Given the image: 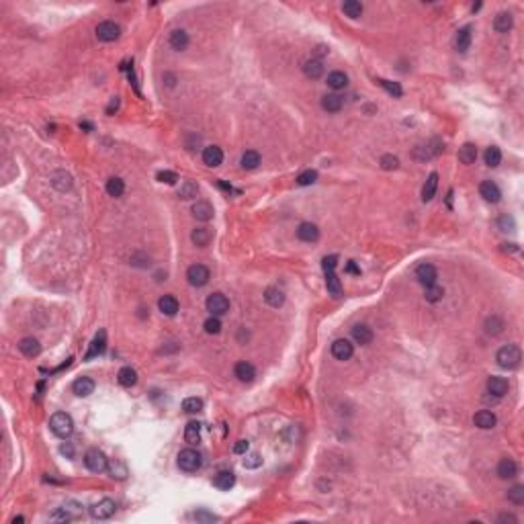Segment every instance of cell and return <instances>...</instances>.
<instances>
[{"mask_svg": "<svg viewBox=\"0 0 524 524\" xmlns=\"http://www.w3.org/2000/svg\"><path fill=\"white\" fill-rule=\"evenodd\" d=\"M49 428H51V432L57 436V438H68V436H72V432H74V420H72V416L70 414H66V412H55L51 418H49Z\"/></svg>", "mask_w": 524, "mask_h": 524, "instance_id": "obj_1", "label": "cell"}, {"mask_svg": "<svg viewBox=\"0 0 524 524\" xmlns=\"http://www.w3.org/2000/svg\"><path fill=\"white\" fill-rule=\"evenodd\" d=\"M496 360H498V364H500L502 368L512 371V368H516V366L520 364L522 352H520V348H518L516 344H508V346H502V348L498 350Z\"/></svg>", "mask_w": 524, "mask_h": 524, "instance_id": "obj_2", "label": "cell"}, {"mask_svg": "<svg viewBox=\"0 0 524 524\" xmlns=\"http://www.w3.org/2000/svg\"><path fill=\"white\" fill-rule=\"evenodd\" d=\"M203 465V459H201V453L195 451V449H184L178 453V467L184 471V473H195L199 471Z\"/></svg>", "mask_w": 524, "mask_h": 524, "instance_id": "obj_3", "label": "cell"}, {"mask_svg": "<svg viewBox=\"0 0 524 524\" xmlns=\"http://www.w3.org/2000/svg\"><path fill=\"white\" fill-rule=\"evenodd\" d=\"M84 465H86V469H88V471H92V473H103V471L109 467L105 453H103V451H99V449H90V451H86V455H84Z\"/></svg>", "mask_w": 524, "mask_h": 524, "instance_id": "obj_4", "label": "cell"}, {"mask_svg": "<svg viewBox=\"0 0 524 524\" xmlns=\"http://www.w3.org/2000/svg\"><path fill=\"white\" fill-rule=\"evenodd\" d=\"M205 307H207V312L211 314V316H223V314H227L229 312V299L223 295V293H211L209 297H207V301H205Z\"/></svg>", "mask_w": 524, "mask_h": 524, "instance_id": "obj_5", "label": "cell"}, {"mask_svg": "<svg viewBox=\"0 0 524 524\" xmlns=\"http://www.w3.org/2000/svg\"><path fill=\"white\" fill-rule=\"evenodd\" d=\"M209 279H211V273H209V268L205 264H192L186 270V281L192 287H205L209 283Z\"/></svg>", "mask_w": 524, "mask_h": 524, "instance_id": "obj_6", "label": "cell"}, {"mask_svg": "<svg viewBox=\"0 0 524 524\" xmlns=\"http://www.w3.org/2000/svg\"><path fill=\"white\" fill-rule=\"evenodd\" d=\"M119 35H121V27H119L115 21H103V23L96 25V37H99V41L109 43V41L119 39Z\"/></svg>", "mask_w": 524, "mask_h": 524, "instance_id": "obj_7", "label": "cell"}, {"mask_svg": "<svg viewBox=\"0 0 524 524\" xmlns=\"http://www.w3.org/2000/svg\"><path fill=\"white\" fill-rule=\"evenodd\" d=\"M115 510H117V506H115V502H113L111 498H103V500H99L96 504L90 506V514H92V518H96V520H107V518H111V516L115 514Z\"/></svg>", "mask_w": 524, "mask_h": 524, "instance_id": "obj_8", "label": "cell"}, {"mask_svg": "<svg viewBox=\"0 0 524 524\" xmlns=\"http://www.w3.org/2000/svg\"><path fill=\"white\" fill-rule=\"evenodd\" d=\"M297 238H299L301 242L314 244V242L320 240V227H318L316 223H312V221H303V223H299V227H297Z\"/></svg>", "mask_w": 524, "mask_h": 524, "instance_id": "obj_9", "label": "cell"}, {"mask_svg": "<svg viewBox=\"0 0 524 524\" xmlns=\"http://www.w3.org/2000/svg\"><path fill=\"white\" fill-rule=\"evenodd\" d=\"M416 279H418V283H420V285L430 287V285H434V283H436L438 273H436V268H434L432 264L424 262V264H420V266L416 268Z\"/></svg>", "mask_w": 524, "mask_h": 524, "instance_id": "obj_10", "label": "cell"}, {"mask_svg": "<svg viewBox=\"0 0 524 524\" xmlns=\"http://www.w3.org/2000/svg\"><path fill=\"white\" fill-rule=\"evenodd\" d=\"M234 375H236L238 381H242V383H252L254 377H256V368H254L252 362L240 360V362H236V366H234Z\"/></svg>", "mask_w": 524, "mask_h": 524, "instance_id": "obj_11", "label": "cell"}, {"mask_svg": "<svg viewBox=\"0 0 524 524\" xmlns=\"http://www.w3.org/2000/svg\"><path fill=\"white\" fill-rule=\"evenodd\" d=\"M332 354H334V358H338V360H348V358H352V354H354V346H352V342L346 340V338H338V340H334V344H332Z\"/></svg>", "mask_w": 524, "mask_h": 524, "instance_id": "obj_12", "label": "cell"}, {"mask_svg": "<svg viewBox=\"0 0 524 524\" xmlns=\"http://www.w3.org/2000/svg\"><path fill=\"white\" fill-rule=\"evenodd\" d=\"M105 350H107V334H105V330H101V332H99V334L92 338V342H90V348H88V352H86L84 360L96 358V356H101Z\"/></svg>", "mask_w": 524, "mask_h": 524, "instance_id": "obj_13", "label": "cell"}, {"mask_svg": "<svg viewBox=\"0 0 524 524\" xmlns=\"http://www.w3.org/2000/svg\"><path fill=\"white\" fill-rule=\"evenodd\" d=\"M203 162H205V166H209V168H217V166L223 162V152H221V148H219V146H207V148L203 150Z\"/></svg>", "mask_w": 524, "mask_h": 524, "instance_id": "obj_14", "label": "cell"}, {"mask_svg": "<svg viewBox=\"0 0 524 524\" xmlns=\"http://www.w3.org/2000/svg\"><path fill=\"white\" fill-rule=\"evenodd\" d=\"M479 195H481L486 201H490V203H498V201L502 199L500 186H498L496 182H492V180H483V182L479 184Z\"/></svg>", "mask_w": 524, "mask_h": 524, "instance_id": "obj_15", "label": "cell"}, {"mask_svg": "<svg viewBox=\"0 0 524 524\" xmlns=\"http://www.w3.org/2000/svg\"><path fill=\"white\" fill-rule=\"evenodd\" d=\"M488 393L494 395L496 399L504 397L508 393V381L504 377H490L488 379Z\"/></svg>", "mask_w": 524, "mask_h": 524, "instance_id": "obj_16", "label": "cell"}, {"mask_svg": "<svg viewBox=\"0 0 524 524\" xmlns=\"http://www.w3.org/2000/svg\"><path fill=\"white\" fill-rule=\"evenodd\" d=\"M94 381L90 379V377H78L76 381H74V385H72V389H74V393L78 395V397H88L90 393H94Z\"/></svg>", "mask_w": 524, "mask_h": 524, "instance_id": "obj_17", "label": "cell"}, {"mask_svg": "<svg viewBox=\"0 0 524 524\" xmlns=\"http://www.w3.org/2000/svg\"><path fill=\"white\" fill-rule=\"evenodd\" d=\"M473 422H475V426H477V428H481V430H490V428H494V426H496V414H494V412H490V410H479V412L473 416Z\"/></svg>", "mask_w": 524, "mask_h": 524, "instance_id": "obj_18", "label": "cell"}, {"mask_svg": "<svg viewBox=\"0 0 524 524\" xmlns=\"http://www.w3.org/2000/svg\"><path fill=\"white\" fill-rule=\"evenodd\" d=\"M213 205L209 203V201H197L195 205H192V215L199 219V221H209V219H213Z\"/></svg>", "mask_w": 524, "mask_h": 524, "instance_id": "obj_19", "label": "cell"}, {"mask_svg": "<svg viewBox=\"0 0 524 524\" xmlns=\"http://www.w3.org/2000/svg\"><path fill=\"white\" fill-rule=\"evenodd\" d=\"M352 338L356 344H371L373 342V330L366 324H356L352 328Z\"/></svg>", "mask_w": 524, "mask_h": 524, "instance_id": "obj_20", "label": "cell"}, {"mask_svg": "<svg viewBox=\"0 0 524 524\" xmlns=\"http://www.w3.org/2000/svg\"><path fill=\"white\" fill-rule=\"evenodd\" d=\"M234 483H236V475H234L231 471H219V473L213 477V486H215L217 490H223V492H227L229 488H234Z\"/></svg>", "mask_w": 524, "mask_h": 524, "instance_id": "obj_21", "label": "cell"}, {"mask_svg": "<svg viewBox=\"0 0 524 524\" xmlns=\"http://www.w3.org/2000/svg\"><path fill=\"white\" fill-rule=\"evenodd\" d=\"M190 240H192V244H195V246L205 248V246L213 240V231H211L209 227H197V229L190 234Z\"/></svg>", "mask_w": 524, "mask_h": 524, "instance_id": "obj_22", "label": "cell"}, {"mask_svg": "<svg viewBox=\"0 0 524 524\" xmlns=\"http://www.w3.org/2000/svg\"><path fill=\"white\" fill-rule=\"evenodd\" d=\"M516 471H518V467L512 459H502L498 463V477L500 479H512V477H516Z\"/></svg>", "mask_w": 524, "mask_h": 524, "instance_id": "obj_23", "label": "cell"}, {"mask_svg": "<svg viewBox=\"0 0 524 524\" xmlns=\"http://www.w3.org/2000/svg\"><path fill=\"white\" fill-rule=\"evenodd\" d=\"M18 350L25 354V356H29V358H33V356H37L39 352H41V344L35 340V338H31V336H27V338H23L21 342H18Z\"/></svg>", "mask_w": 524, "mask_h": 524, "instance_id": "obj_24", "label": "cell"}, {"mask_svg": "<svg viewBox=\"0 0 524 524\" xmlns=\"http://www.w3.org/2000/svg\"><path fill=\"white\" fill-rule=\"evenodd\" d=\"M303 74H305L307 78H312V80H318V78H322V74H324V64H322L320 60H307V62L303 64Z\"/></svg>", "mask_w": 524, "mask_h": 524, "instance_id": "obj_25", "label": "cell"}, {"mask_svg": "<svg viewBox=\"0 0 524 524\" xmlns=\"http://www.w3.org/2000/svg\"><path fill=\"white\" fill-rule=\"evenodd\" d=\"M158 307H160V312L164 314V316H176V312H178V299H176L174 295H164V297H160V301H158Z\"/></svg>", "mask_w": 524, "mask_h": 524, "instance_id": "obj_26", "label": "cell"}, {"mask_svg": "<svg viewBox=\"0 0 524 524\" xmlns=\"http://www.w3.org/2000/svg\"><path fill=\"white\" fill-rule=\"evenodd\" d=\"M328 86H330L332 90H344V88L348 86V76H346L344 72L336 70V72L328 74Z\"/></svg>", "mask_w": 524, "mask_h": 524, "instance_id": "obj_27", "label": "cell"}, {"mask_svg": "<svg viewBox=\"0 0 524 524\" xmlns=\"http://www.w3.org/2000/svg\"><path fill=\"white\" fill-rule=\"evenodd\" d=\"M342 107H344V101L338 94H326L322 99V109L328 111V113H338Z\"/></svg>", "mask_w": 524, "mask_h": 524, "instance_id": "obj_28", "label": "cell"}, {"mask_svg": "<svg viewBox=\"0 0 524 524\" xmlns=\"http://www.w3.org/2000/svg\"><path fill=\"white\" fill-rule=\"evenodd\" d=\"M477 160V148L473 144H463L459 148V162L461 164H473Z\"/></svg>", "mask_w": 524, "mask_h": 524, "instance_id": "obj_29", "label": "cell"}, {"mask_svg": "<svg viewBox=\"0 0 524 524\" xmlns=\"http://www.w3.org/2000/svg\"><path fill=\"white\" fill-rule=\"evenodd\" d=\"M436 188H438V174L436 172H430V176L426 178V184L422 188V201H430L434 195H436Z\"/></svg>", "mask_w": 524, "mask_h": 524, "instance_id": "obj_30", "label": "cell"}, {"mask_svg": "<svg viewBox=\"0 0 524 524\" xmlns=\"http://www.w3.org/2000/svg\"><path fill=\"white\" fill-rule=\"evenodd\" d=\"M471 27H463V29H459V33H457V39H455V45H457V49L463 53V51H467L469 49V45H471Z\"/></svg>", "mask_w": 524, "mask_h": 524, "instance_id": "obj_31", "label": "cell"}, {"mask_svg": "<svg viewBox=\"0 0 524 524\" xmlns=\"http://www.w3.org/2000/svg\"><path fill=\"white\" fill-rule=\"evenodd\" d=\"M117 381H119V385H123V387H133V385L138 383V373H135L131 366H123V368L119 371V375H117Z\"/></svg>", "mask_w": 524, "mask_h": 524, "instance_id": "obj_32", "label": "cell"}, {"mask_svg": "<svg viewBox=\"0 0 524 524\" xmlns=\"http://www.w3.org/2000/svg\"><path fill=\"white\" fill-rule=\"evenodd\" d=\"M264 301L270 305V307H281L285 303V295L283 291H279L277 287H268L266 293H264Z\"/></svg>", "mask_w": 524, "mask_h": 524, "instance_id": "obj_33", "label": "cell"}, {"mask_svg": "<svg viewBox=\"0 0 524 524\" xmlns=\"http://www.w3.org/2000/svg\"><path fill=\"white\" fill-rule=\"evenodd\" d=\"M494 29L498 33H508L512 29V14L510 12H500L496 18H494Z\"/></svg>", "mask_w": 524, "mask_h": 524, "instance_id": "obj_34", "label": "cell"}, {"mask_svg": "<svg viewBox=\"0 0 524 524\" xmlns=\"http://www.w3.org/2000/svg\"><path fill=\"white\" fill-rule=\"evenodd\" d=\"M240 164H242L244 170H254V168H258V164H260V154L254 152V150H248V152H244Z\"/></svg>", "mask_w": 524, "mask_h": 524, "instance_id": "obj_35", "label": "cell"}, {"mask_svg": "<svg viewBox=\"0 0 524 524\" xmlns=\"http://www.w3.org/2000/svg\"><path fill=\"white\" fill-rule=\"evenodd\" d=\"M184 440L188 444H197L201 440V424L199 422H188L184 428Z\"/></svg>", "mask_w": 524, "mask_h": 524, "instance_id": "obj_36", "label": "cell"}, {"mask_svg": "<svg viewBox=\"0 0 524 524\" xmlns=\"http://www.w3.org/2000/svg\"><path fill=\"white\" fill-rule=\"evenodd\" d=\"M170 45L174 47L176 51L186 49V45H188V35H186V31H182V29L172 31V33H170Z\"/></svg>", "mask_w": 524, "mask_h": 524, "instance_id": "obj_37", "label": "cell"}, {"mask_svg": "<svg viewBox=\"0 0 524 524\" xmlns=\"http://www.w3.org/2000/svg\"><path fill=\"white\" fill-rule=\"evenodd\" d=\"M326 287H328V293L332 297H340L342 295V283L336 277V273H328L326 275Z\"/></svg>", "mask_w": 524, "mask_h": 524, "instance_id": "obj_38", "label": "cell"}, {"mask_svg": "<svg viewBox=\"0 0 524 524\" xmlns=\"http://www.w3.org/2000/svg\"><path fill=\"white\" fill-rule=\"evenodd\" d=\"M109 473H111V477H113V479H125V477L129 475V471H127L125 463H123V461H119V459L111 461V465H109Z\"/></svg>", "mask_w": 524, "mask_h": 524, "instance_id": "obj_39", "label": "cell"}, {"mask_svg": "<svg viewBox=\"0 0 524 524\" xmlns=\"http://www.w3.org/2000/svg\"><path fill=\"white\" fill-rule=\"evenodd\" d=\"M123 190H125V182H123L119 176H113V178L107 180V192H109L111 197H121Z\"/></svg>", "mask_w": 524, "mask_h": 524, "instance_id": "obj_40", "label": "cell"}, {"mask_svg": "<svg viewBox=\"0 0 524 524\" xmlns=\"http://www.w3.org/2000/svg\"><path fill=\"white\" fill-rule=\"evenodd\" d=\"M197 192H199V186H197V182H192V180H184V182L180 184V188H178V197H180V199H195Z\"/></svg>", "mask_w": 524, "mask_h": 524, "instance_id": "obj_41", "label": "cell"}, {"mask_svg": "<svg viewBox=\"0 0 524 524\" xmlns=\"http://www.w3.org/2000/svg\"><path fill=\"white\" fill-rule=\"evenodd\" d=\"M504 330V320L500 316H492L486 320V332L492 334V336H498L500 332Z\"/></svg>", "mask_w": 524, "mask_h": 524, "instance_id": "obj_42", "label": "cell"}, {"mask_svg": "<svg viewBox=\"0 0 524 524\" xmlns=\"http://www.w3.org/2000/svg\"><path fill=\"white\" fill-rule=\"evenodd\" d=\"M500 162H502V152H500V148H498V146H490V148L486 150V164L492 166V168H496V166H500Z\"/></svg>", "mask_w": 524, "mask_h": 524, "instance_id": "obj_43", "label": "cell"}, {"mask_svg": "<svg viewBox=\"0 0 524 524\" xmlns=\"http://www.w3.org/2000/svg\"><path fill=\"white\" fill-rule=\"evenodd\" d=\"M342 10H344V14L350 16V18H358V16L362 14V4L356 2V0H346V2L342 4Z\"/></svg>", "mask_w": 524, "mask_h": 524, "instance_id": "obj_44", "label": "cell"}, {"mask_svg": "<svg viewBox=\"0 0 524 524\" xmlns=\"http://www.w3.org/2000/svg\"><path fill=\"white\" fill-rule=\"evenodd\" d=\"M442 295H444V291H442V287H438L436 283L434 285H430V287H426V301L428 303H438L440 299H442Z\"/></svg>", "mask_w": 524, "mask_h": 524, "instance_id": "obj_45", "label": "cell"}, {"mask_svg": "<svg viewBox=\"0 0 524 524\" xmlns=\"http://www.w3.org/2000/svg\"><path fill=\"white\" fill-rule=\"evenodd\" d=\"M182 410H184L186 414H197V412L203 410V399H199V397H186V399L182 401Z\"/></svg>", "mask_w": 524, "mask_h": 524, "instance_id": "obj_46", "label": "cell"}, {"mask_svg": "<svg viewBox=\"0 0 524 524\" xmlns=\"http://www.w3.org/2000/svg\"><path fill=\"white\" fill-rule=\"evenodd\" d=\"M379 84L391 94V96H395V99H399L401 94H403V90H401V86L397 84V82H391V80H379Z\"/></svg>", "mask_w": 524, "mask_h": 524, "instance_id": "obj_47", "label": "cell"}, {"mask_svg": "<svg viewBox=\"0 0 524 524\" xmlns=\"http://www.w3.org/2000/svg\"><path fill=\"white\" fill-rule=\"evenodd\" d=\"M203 328H205L207 334H219V332H221V322H219L217 316H211L209 320H205Z\"/></svg>", "mask_w": 524, "mask_h": 524, "instance_id": "obj_48", "label": "cell"}, {"mask_svg": "<svg viewBox=\"0 0 524 524\" xmlns=\"http://www.w3.org/2000/svg\"><path fill=\"white\" fill-rule=\"evenodd\" d=\"M508 500L512 504H524V486H514L510 492H508Z\"/></svg>", "mask_w": 524, "mask_h": 524, "instance_id": "obj_49", "label": "cell"}, {"mask_svg": "<svg viewBox=\"0 0 524 524\" xmlns=\"http://www.w3.org/2000/svg\"><path fill=\"white\" fill-rule=\"evenodd\" d=\"M318 180V172L316 170H305L297 176V184L299 186H307V184H314Z\"/></svg>", "mask_w": 524, "mask_h": 524, "instance_id": "obj_50", "label": "cell"}, {"mask_svg": "<svg viewBox=\"0 0 524 524\" xmlns=\"http://www.w3.org/2000/svg\"><path fill=\"white\" fill-rule=\"evenodd\" d=\"M397 166H399V160H397L395 156L387 154V156L381 158V168H383V170H395Z\"/></svg>", "mask_w": 524, "mask_h": 524, "instance_id": "obj_51", "label": "cell"}, {"mask_svg": "<svg viewBox=\"0 0 524 524\" xmlns=\"http://www.w3.org/2000/svg\"><path fill=\"white\" fill-rule=\"evenodd\" d=\"M260 465H262V459H260L258 453L246 455V459H244V467H246V469H256V467H260Z\"/></svg>", "mask_w": 524, "mask_h": 524, "instance_id": "obj_52", "label": "cell"}, {"mask_svg": "<svg viewBox=\"0 0 524 524\" xmlns=\"http://www.w3.org/2000/svg\"><path fill=\"white\" fill-rule=\"evenodd\" d=\"M336 264H338V256H326L324 260H322V268H324V273L328 275V273H334L336 270Z\"/></svg>", "mask_w": 524, "mask_h": 524, "instance_id": "obj_53", "label": "cell"}, {"mask_svg": "<svg viewBox=\"0 0 524 524\" xmlns=\"http://www.w3.org/2000/svg\"><path fill=\"white\" fill-rule=\"evenodd\" d=\"M156 178H158L160 182H166V184H174L176 180H178L176 172H170V170H160V172L156 174Z\"/></svg>", "mask_w": 524, "mask_h": 524, "instance_id": "obj_54", "label": "cell"}, {"mask_svg": "<svg viewBox=\"0 0 524 524\" xmlns=\"http://www.w3.org/2000/svg\"><path fill=\"white\" fill-rule=\"evenodd\" d=\"M248 449H250V442H248V440H244V438H242V440H238V442L234 444V453H236V455H246V453H248Z\"/></svg>", "mask_w": 524, "mask_h": 524, "instance_id": "obj_55", "label": "cell"}, {"mask_svg": "<svg viewBox=\"0 0 524 524\" xmlns=\"http://www.w3.org/2000/svg\"><path fill=\"white\" fill-rule=\"evenodd\" d=\"M195 520H203V522H215V520H217V516H215V514H209V512H205V510H199V512H195Z\"/></svg>", "mask_w": 524, "mask_h": 524, "instance_id": "obj_56", "label": "cell"}, {"mask_svg": "<svg viewBox=\"0 0 524 524\" xmlns=\"http://www.w3.org/2000/svg\"><path fill=\"white\" fill-rule=\"evenodd\" d=\"M60 451H62V455H68L70 459L74 457V449H72V444H70V442H64V444L60 447Z\"/></svg>", "mask_w": 524, "mask_h": 524, "instance_id": "obj_57", "label": "cell"}, {"mask_svg": "<svg viewBox=\"0 0 524 524\" xmlns=\"http://www.w3.org/2000/svg\"><path fill=\"white\" fill-rule=\"evenodd\" d=\"M498 520H500V522H510V524H516V522H518V520H516V518H514L512 514H502V516H500Z\"/></svg>", "mask_w": 524, "mask_h": 524, "instance_id": "obj_58", "label": "cell"}, {"mask_svg": "<svg viewBox=\"0 0 524 524\" xmlns=\"http://www.w3.org/2000/svg\"><path fill=\"white\" fill-rule=\"evenodd\" d=\"M117 107H119V99L115 96L113 101H111V105H109V109H107V115H113V111H117Z\"/></svg>", "mask_w": 524, "mask_h": 524, "instance_id": "obj_59", "label": "cell"}, {"mask_svg": "<svg viewBox=\"0 0 524 524\" xmlns=\"http://www.w3.org/2000/svg\"><path fill=\"white\" fill-rule=\"evenodd\" d=\"M346 273H354V275H358V273H360V268L354 264V260H350L348 264H346Z\"/></svg>", "mask_w": 524, "mask_h": 524, "instance_id": "obj_60", "label": "cell"}, {"mask_svg": "<svg viewBox=\"0 0 524 524\" xmlns=\"http://www.w3.org/2000/svg\"><path fill=\"white\" fill-rule=\"evenodd\" d=\"M80 129H86V131H92V123H88V121H80Z\"/></svg>", "mask_w": 524, "mask_h": 524, "instance_id": "obj_61", "label": "cell"}, {"mask_svg": "<svg viewBox=\"0 0 524 524\" xmlns=\"http://www.w3.org/2000/svg\"><path fill=\"white\" fill-rule=\"evenodd\" d=\"M504 250H506V252H508V250H510V252H516L518 248H516V244H504Z\"/></svg>", "mask_w": 524, "mask_h": 524, "instance_id": "obj_62", "label": "cell"}, {"mask_svg": "<svg viewBox=\"0 0 524 524\" xmlns=\"http://www.w3.org/2000/svg\"><path fill=\"white\" fill-rule=\"evenodd\" d=\"M23 520H25V518H23V516H16V518H12V524H16V522H23Z\"/></svg>", "mask_w": 524, "mask_h": 524, "instance_id": "obj_63", "label": "cell"}]
</instances>
